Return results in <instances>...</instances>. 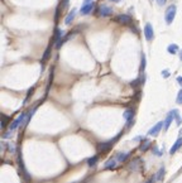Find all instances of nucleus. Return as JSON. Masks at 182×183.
<instances>
[{"instance_id":"aec40b11","label":"nucleus","mask_w":182,"mask_h":183,"mask_svg":"<svg viewBox=\"0 0 182 183\" xmlns=\"http://www.w3.org/2000/svg\"><path fill=\"white\" fill-rule=\"evenodd\" d=\"M149 147H150V142H149V140H143V143L140 144L139 149H140V150H143V152H146Z\"/></svg>"},{"instance_id":"f3484780","label":"nucleus","mask_w":182,"mask_h":183,"mask_svg":"<svg viewBox=\"0 0 182 183\" xmlns=\"http://www.w3.org/2000/svg\"><path fill=\"white\" fill-rule=\"evenodd\" d=\"M146 66H147V58H146V54L142 53V56H140V72H144Z\"/></svg>"},{"instance_id":"7ed1b4c3","label":"nucleus","mask_w":182,"mask_h":183,"mask_svg":"<svg viewBox=\"0 0 182 183\" xmlns=\"http://www.w3.org/2000/svg\"><path fill=\"white\" fill-rule=\"evenodd\" d=\"M115 22H118V23H119V24H121V25H128V27H130L132 23H133V18L130 17V15H128V14H119V15H116Z\"/></svg>"},{"instance_id":"cd10ccee","label":"nucleus","mask_w":182,"mask_h":183,"mask_svg":"<svg viewBox=\"0 0 182 183\" xmlns=\"http://www.w3.org/2000/svg\"><path fill=\"white\" fill-rule=\"evenodd\" d=\"M68 1H70V0H62V6H67Z\"/></svg>"},{"instance_id":"2eb2a0df","label":"nucleus","mask_w":182,"mask_h":183,"mask_svg":"<svg viewBox=\"0 0 182 183\" xmlns=\"http://www.w3.org/2000/svg\"><path fill=\"white\" fill-rule=\"evenodd\" d=\"M129 155H130V153H118L115 158L118 162H125L129 158Z\"/></svg>"},{"instance_id":"9d476101","label":"nucleus","mask_w":182,"mask_h":183,"mask_svg":"<svg viewBox=\"0 0 182 183\" xmlns=\"http://www.w3.org/2000/svg\"><path fill=\"white\" fill-rule=\"evenodd\" d=\"M173 119H174V116H173V111L171 110V111L167 114V116H166V119H164V121H163V126H164V130H168L169 129V126H171V124H172V121H173Z\"/></svg>"},{"instance_id":"393cba45","label":"nucleus","mask_w":182,"mask_h":183,"mask_svg":"<svg viewBox=\"0 0 182 183\" xmlns=\"http://www.w3.org/2000/svg\"><path fill=\"white\" fill-rule=\"evenodd\" d=\"M166 1H167V0H157V4L159 6H163L166 4Z\"/></svg>"},{"instance_id":"f03ea898","label":"nucleus","mask_w":182,"mask_h":183,"mask_svg":"<svg viewBox=\"0 0 182 183\" xmlns=\"http://www.w3.org/2000/svg\"><path fill=\"white\" fill-rule=\"evenodd\" d=\"M62 38H64L63 30L60 29V28H56L55 29V34H53V42L56 43V48L57 49H60L61 45L63 44V39H62Z\"/></svg>"},{"instance_id":"a878e982","label":"nucleus","mask_w":182,"mask_h":183,"mask_svg":"<svg viewBox=\"0 0 182 183\" xmlns=\"http://www.w3.org/2000/svg\"><path fill=\"white\" fill-rule=\"evenodd\" d=\"M152 150H153V152H154V153H155V154H157V155H158V157H161V152H159V150L157 149V147H153V149H152Z\"/></svg>"},{"instance_id":"c756f323","label":"nucleus","mask_w":182,"mask_h":183,"mask_svg":"<svg viewBox=\"0 0 182 183\" xmlns=\"http://www.w3.org/2000/svg\"><path fill=\"white\" fill-rule=\"evenodd\" d=\"M110 1H113V3H119V1H121V0H110Z\"/></svg>"},{"instance_id":"5701e85b","label":"nucleus","mask_w":182,"mask_h":183,"mask_svg":"<svg viewBox=\"0 0 182 183\" xmlns=\"http://www.w3.org/2000/svg\"><path fill=\"white\" fill-rule=\"evenodd\" d=\"M176 102L177 104H180L182 105V89L178 91V94H177V98H176Z\"/></svg>"},{"instance_id":"6e6552de","label":"nucleus","mask_w":182,"mask_h":183,"mask_svg":"<svg viewBox=\"0 0 182 183\" xmlns=\"http://www.w3.org/2000/svg\"><path fill=\"white\" fill-rule=\"evenodd\" d=\"M163 125H164V124H163V121H159V123H157L153 128L149 129V131H148V135H149V136H155V135H158V133L161 131V129H162Z\"/></svg>"},{"instance_id":"b1692460","label":"nucleus","mask_w":182,"mask_h":183,"mask_svg":"<svg viewBox=\"0 0 182 183\" xmlns=\"http://www.w3.org/2000/svg\"><path fill=\"white\" fill-rule=\"evenodd\" d=\"M161 75H162L164 78H168V77H169V71H168V70H164V71L161 72Z\"/></svg>"},{"instance_id":"6ab92c4d","label":"nucleus","mask_w":182,"mask_h":183,"mask_svg":"<svg viewBox=\"0 0 182 183\" xmlns=\"http://www.w3.org/2000/svg\"><path fill=\"white\" fill-rule=\"evenodd\" d=\"M172 111H173V116H174V120H176L177 125H181V123H182V119H181V116H180V112H178V110L173 109Z\"/></svg>"},{"instance_id":"20e7f679","label":"nucleus","mask_w":182,"mask_h":183,"mask_svg":"<svg viewBox=\"0 0 182 183\" xmlns=\"http://www.w3.org/2000/svg\"><path fill=\"white\" fill-rule=\"evenodd\" d=\"M143 33H144V37H146V39L148 42L153 41V38H154V30H153V27H152L150 23H147V24L144 25Z\"/></svg>"},{"instance_id":"9b49d317","label":"nucleus","mask_w":182,"mask_h":183,"mask_svg":"<svg viewBox=\"0 0 182 183\" xmlns=\"http://www.w3.org/2000/svg\"><path fill=\"white\" fill-rule=\"evenodd\" d=\"M76 8H72V9L70 10V13H68L67 15H66V19H64V24L66 25H70L71 23H72V20L75 19V17H76Z\"/></svg>"},{"instance_id":"4468645a","label":"nucleus","mask_w":182,"mask_h":183,"mask_svg":"<svg viewBox=\"0 0 182 183\" xmlns=\"http://www.w3.org/2000/svg\"><path fill=\"white\" fill-rule=\"evenodd\" d=\"M178 51H180V48H178V45L176 43H172L167 47V52H168L169 54H176Z\"/></svg>"},{"instance_id":"412c9836","label":"nucleus","mask_w":182,"mask_h":183,"mask_svg":"<svg viewBox=\"0 0 182 183\" xmlns=\"http://www.w3.org/2000/svg\"><path fill=\"white\" fill-rule=\"evenodd\" d=\"M49 53H51V47H48L47 49H46V52H44V54H43V63L49 58Z\"/></svg>"},{"instance_id":"f257e3e1","label":"nucleus","mask_w":182,"mask_h":183,"mask_svg":"<svg viewBox=\"0 0 182 183\" xmlns=\"http://www.w3.org/2000/svg\"><path fill=\"white\" fill-rule=\"evenodd\" d=\"M176 13H177V6L174 5H169L168 8L166 9V13H164V20L167 24H172L173 20H174V17H176Z\"/></svg>"},{"instance_id":"0eeeda50","label":"nucleus","mask_w":182,"mask_h":183,"mask_svg":"<svg viewBox=\"0 0 182 183\" xmlns=\"http://www.w3.org/2000/svg\"><path fill=\"white\" fill-rule=\"evenodd\" d=\"M113 8H110L108 5H100L99 8V15L102 18H108V17H111L113 15Z\"/></svg>"},{"instance_id":"39448f33","label":"nucleus","mask_w":182,"mask_h":183,"mask_svg":"<svg viewBox=\"0 0 182 183\" xmlns=\"http://www.w3.org/2000/svg\"><path fill=\"white\" fill-rule=\"evenodd\" d=\"M120 135H121V133H120V134L116 136L115 139H113V140H109V142H105V143H101V144H99V147H97V148H99V150H100V152H102V153H105V152H109V150L113 148V144H114V142H115L116 139H119V136H120Z\"/></svg>"},{"instance_id":"bb28decb","label":"nucleus","mask_w":182,"mask_h":183,"mask_svg":"<svg viewBox=\"0 0 182 183\" xmlns=\"http://www.w3.org/2000/svg\"><path fill=\"white\" fill-rule=\"evenodd\" d=\"M177 80V82H178V85H180L182 87V76H178V77L176 78Z\"/></svg>"},{"instance_id":"c85d7f7f","label":"nucleus","mask_w":182,"mask_h":183,"mask_svg":"<svg viewBox=\"0 0 182 183\" xmlns=\"http://www.w3.org/2000/svg\"><path fill=\"white\" fill-rule=\"evenodd\" d=\"M90 3H94V0H83L82 5H83V4H90Z\"/></svg>"},{"instance_id":"423d86ee","label":"nucleus","mask_w":182,"mask_h":183,"mask_svg":"<svg viewBox=\"0 0 182 183\" xmlns=\"http://www.w3.org/2000/svg\"><path fill=\"white\" fill-rule=\"evenodd\" d=\"M123 117L125 119V121H127V128H130L132 124H133V119H134V110L132 109H127L123 114Z\"/></svg>"},{"instance_id":"4be33fe9","label":"nucleus","mask_w":182,"mask_h":183,"mask_svg":"<svg viewBox=\"0 0 182 183\" xmlns=\"http://www.w3.org/2000/svg\"><path fill=\"white\" fill-rule=\"evenodd\" d=\"M1 117H3V120H1V128H5L6 124H8V121H9V117H8L6 115H1Z\"/></svg>"},{"instance_id":"f8f14e48","label":"nucleus","mask_w":182,"mask_h":183,"mask_svg":"<svg viewBox=\"0 0 182 183\" xmlns=\"http://www.w3.org/2000/svg\"><path fill=\"white\" fill-rule=\"evenodd\" d=\"M181 148H182V138H178L176 142H174V144L172 145V148L169 149V154L173 155L178 149H181Z\"/></svg>"},{"instance_id":"a211bd4d","label":"nucleus","mask_w":182,"mask_h":183,"mask_svg":"<svg viewBox=\"0 0 182 183\" xmlns=\"http://www.w3.org/2000/svg\"><path fill=\"white\" fill-rule=\"evenodd\" d=\"M97 161H99V157H97V155H94V157H91V158L87 159V166H89V167H95V166H96V163H97Z\"/></svg>"},{"instance_id":"1a4fd4ad","label":"nucleus","mask_w":182,"mask_h":183,"mask_svg":"<svg viewBox=\"0 0 182 183\" xmlns=\"http://www.w3.org/2000/svg\"><path fill=\"white\" fill-rule=\"evenodd\" d=\"M94 6H95V3L83 4V5L81 6V9H80V13H81V15H89L91 11H92Z\"/></svg>"},{"instance_id":"7c9ffc66","label":"nucleus","mask_w":182,"mask_h":183,"mask_svg":"<svg viewBox=\"0 0 182 183\" xmlns=\"http://www.w3.org/2000/svg\"><path fill=\"white\" fill-rule=\"evenodd\" d=\"M180 59H181V61H182V51H181V52H180Z\"/></svg>"},{"instance_id":"dca6fc26","label":"nucleus","mask_w":182,"mask_h":183,"mask_svg":"<svg viewBox=\"0 0 182 183\" xmlns=\"http://www.w3.org/2000/svg\"><path fill=\"white\" fill-rule=\"evenodd\" d=\"M164 172H166V168H164V167H161V168L158 169L157 174H155V178H154V180H155V181H162V180H163V176H164Z\"/></svg>"},{"instance_id":"ddd939ff","label":"nucleus","mask_w":182,"mask_h":183,"mask_svg":"<svg viewBox=\"0 0 182 183\" xmlns=\"http://www.w3.org/2000/svg\"><path fill=\"white\" fill-rule=\"evenodd\" d=\"M116 162H118L116 158H110L109 161L105 163V167H104V168H105V169H114V168L116 167Z\"/></svg>"}]
</instances>
